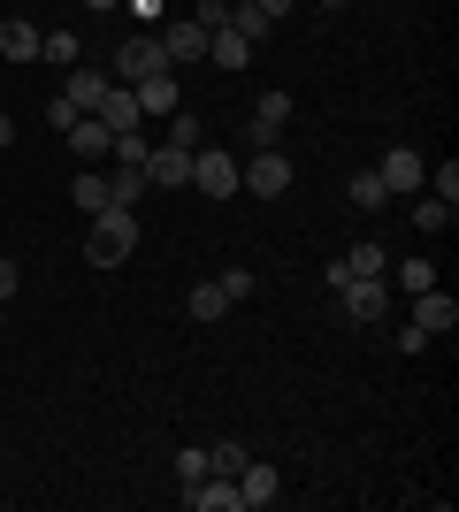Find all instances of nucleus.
<instances>
[{
	"label": "nucleus",
	"instance_id": "58836bf2",
	"mask_svg": "<svg viewBox=\"0 0 459 512\" xmlns=\"http://www.w3.org/2000/svg\"><path fill=\"white\" fill-rule=\"evenodd\" d=\"M0 169H8V153H0Z\"/></svg>",
	"mask_w": 459,
	"mask_h": 512
},
{
	"label": "nucleus",
	"instance_id": "1a4fd4ad",
	"mask_svg": "<svg viewBox=\"0 0 459 512\" xmlns=\"http://www.w3.org/2000/svg\"><path fill=\"white\" fill-rule=\"evenodd\" d=\"M375 176H383V192H421V176H429V161H421V153L414 146H391V153H383V169H375Z\"/></svg>",
	"mask_w": 459,
	"mask_h": 512
},
{
	"label": "nucleus",
	"instance_id": "2eb2a0df",
	"mask_svg": "<svg viewBox=\"0 0 459 512\" xmlns=\"http://www.w3.org/2000/svg\"><path fill=\"white\" fill-rule=\"evenodd\" d=\"M92 115H100L108 130H138V123H146V115H138V92H131V85H108V100L92 107Z\"/></svg>",
	"mask_w": 459,
	"mask_h": 512
},
{
	"label": "nucleus",
	"instance_id": "6ab92c4d",
	"mask_svg": "<svg viewBox=\"0 0 459 512\" xmlns=\"http://www.w3.org/2000/svg\"><path fill=\"white\" fill-rule=\"evenodd\" d=\"M345 199H352L360 214H375V207H383L391 192H383V176H375V169H352V176H345Z\"/></svg>",
	"mask_w": 459,
	"mask_h": 512
},
{
	"label": "nucleus",
	"instance_id": "ddd939ff",
	"mask_svg": "<svg viewBox=\"0 0 459 512\" xmlns=\"http://www.w3.org/2000/svg\"><path fill=\"white\" fill-rule=\"evenodd\" d=\"M131 92H138V115H176V69H153Z\"/></svg>",
	"mask_w": 459,
	"mask_h": 512
},
{
	"label": "nucleus",
	"instance_id": "b1692460",
	"mask_svg": "<svg viewBox=\"0 0 459 512\" xmlns=\"http://www.w3.org/2000/svg\"><path fill=\"white\" fill-rule=\"evenodd\" d=\"M138 192H146V176H138V169H115L108 176V199H115V207H138Z\"/></svg>",
	"mask_w": 459,
	"mask_h": 512
},
{
	"label": "nucleus",
	"instance_id": "393cba45",
	"mask_svg": "<svg viewBox=\"0 0 459 512\" xmlns=\"http://www.w3.org/2000/svg\"><path fill=\"white\" fill-rule=\"evenodd\" d=\"M421 184H429V192H437L444 207H459V161H444V169H429V176H421Z\"/></svg>",
	"mask_w": 459,
	"mask_h": 512
},
{
	"label": "nucleus",
	"instance_id": "473e14b6",
	"mask_svg": "<svg viewBox=\"0 0 459 512\" xmlns=\"http://www.w3.org/2000/svg\"><path fill=\"white\" fill-rule=\"evenodd\" d=\"M429 344H437V337H429V329H414V321L398 329V352H406V360H414V352H429Z\"/></svg>",
	"mask_w": 459,
	"mask_h": 512
},
{
	"label": "nucleus",
	"instance_id": "cd10ccee",
	"mask_svg": "<svg viewBox=\"0 0 459 512\" xmlns=\"http://www.w3.org/2000/svg\"><path fill=\"white\" fill-rule=\"evenodd\" d=\"M39 54H46V62H69V69H77V39H69V31H46Z\"/></svg>",
	"mask_w": 459,
	"mask_h": 512
},
{
	"label": "nucleus",
	"instance_id": "412c9836",
	"mask_svg": "<svg viewBox=\"0 0 459 512\" xmlns=\"http://www.w3.org/2000/svg\"><path fill=\"white\" fill-rule=\"evenodd\" d=\"M429 283H437V268H429V260H398V291H406V299H414V291H429Z\"/></svg>",
	"mask_w": 459,
	"mask_h": 512
},
{
	"label": "nucleus",
	"instance_id": "9b49d317",
	"mask_svg": "<svg viewBox=\"0 0 459 512\" xmlns=\"http://www.w3.org/2000/svg\"><path fill=\"white\" fill-rule=\"evenodd\" d=\"M62 138H69V153H77V161H108V146H115V130L100 123V115H77Z\"/></svg>",
	"mask_w": 459,
	"mask_h": 512
},
{
	"label": "nucleus",
	"instance_id": "aec40b11",
	"mask_svg": "<svg viewBox=\"0 0 459 512\" xmlns=\"http://www.w3.org/2000/svg\"><path fill=\"white\" fill-rule=\"evenodd\" d=\"M230 314V291H222V283H199L192 291V321H222Z\"/></svg>",
	"mask_w": 459,
	"mask_h": 512
},
{
	"label": "nucleus",
	"instance_id": "2f4dec72",
	"mask_svg": "<svg viewBox=\"0 0 459 512\" xmlns=\"http://www.w3.org/2000/svg\"><path fill=\"white\" fill-rule=\"evenodd\" d=\"M123 8H131V16H138V31H153V23L169 16V0H123Z\"/></svg>",
	"mask_w": 459,
	"mask_h": 512
},
{
	"label": "nucleus",
	"instance_id": "4be33fe9",
	"mask_svg": "<svg viewBox=\"0 0 459 512\" xmlns=\"http://www.w3.org/2000/svg\"><path fill=\"white\" fill-rule=\"evenodd\" d=\"M337 260H345V276H383V245H352Z\"/></svg>",
	"mask_w": 459,
	"mask_h": 512
},
{
	"label": "nucleus",
	"instance_id": "39448f33",
	"mask_svg": "<svg viewBox=\"0 0 459 512\" xmlns=\"http://www.w3.org/2000/svg\"><path fill=\"white\" fill-rule=\"evenodd\" d=\"M153 39H161L169 69H184V62H207V31H199L192 16H161V23H153Z\"/></svg>",
	"mask_w": 459,
	"mask_h": 512
},
{
	"label": "nucleus",
	"instance_id": "f3484780",
	"mask_svg": "<svg viewBox=\"0 0 459 512\" xmlns=\"http://www.w3.org/2000/svg\"><path fill=\"white\" fill-rule=\"evenodd\" d=\"M69 192H77V214H100V207H115V199H108V176L92 169V161H77V184H69Z\"/></svg>",
	"mask_w": 459,
	"mask_h": 512
},
{
	"label": "nucleus",
	"instance_id": "e433bc0d",
	"mask_svg": "<svg viewBox=\"0 0 459 512\" xmlns=\"http://www.w3.org/2000/svg\"><path fill=\"white\" fill-rule=\"evenodd\" d=\"M8 146H16V123H8V115H0V153H8Z\"/></svg>",
	"mask_w": 459,
	"mask_h": 512
},
{
	"label": "nucleus",
	"instance_id": "a211bd4d",
	"mask_svg": "<svg viewBox=\"0 0 459 512\" xmlns=\"http://www.w3.org/2000/svg\"><path fill=\"white\" fill-rule=\"evenodd\" d=\"M207 62H215V69H245V62H253V39H238V31H207Z\"/></svg>",
	"mask_w": 459,
	"mask_h": 512
},
{
	"label": "nucleus",
	"instance_id": "c85d7f7f",
	"mask_svg": "<svg viewBox=\"0 0 459 512\" xmlns=\"http://www.w3.org/2000/svg\"><path fill=\"white\" fill-rule=\"evenodd\" d=\"M222 291H230V306H245V299H253V268H222Z\"/></svg>",
	"mask_w": 459,
	"mask_h": 512
},
{
	"label": "nucleus",
	"instance_id": "0eeeda50",
	"mask_svg": "<svg viewBox=\"0 0 459 512\" xmlns=\"http://www.w3.org/2000/svg\"><path fill=\"white\" fill-rule=\"evenodd\" d=\"M276 497H284V474L268 467V459H245V467H238V505L245 512H268Z\"/></svg>",
	"mask_w": 459,
	"mask_h": 512
},
{
	"label": "nucleus",
	"instance_id": "6e6552de",
	"mask_svg": "<svg viewBox=\"0 0 459 512\" xmlns=\"http://www.w3.org/2000/svg\"><path fill=\"white\" fill-rule=\"evenodd\" d=\"M414 329L452 337V329H459V299H452V291H437V283H429V291H414Z\"/></svg>",
	"mask_w": 459,
	"mask_h": 512
},
{
	"label": "nucleus",
	"instance_id": "bb28decb",
	"mask_svg": "<svg viewBox=\"0 0 459 512\" xmlns=\"http://www.w3.org/2000/svg\"><path fill=\"white\" fill-rule=\"evenodd\" d=\"M452 214H459V207H444V199L429 192V199L414 207V222H421V230H452Z\"/></svg>",
	"mask_w": 459,
	"mask_h": 512
},
{
	"label": "nucleus",
	"instance_id": "4468645a",
	"mask_svg": "<svg viewBox=\"0 0 459 512\" xmlns=\"http://www.w3.org/2000/svg\"><path fill=\"white\" fill-rule=\"evenodd\" d=\"M108 85H115L108 69H69V85H62V100H69V107H85V115H92V107L108 100Z\"/></svg>",
	"mask_w": 459,
	"mask_h": 512
},
{
	"label": "nucleus",
	"instance_id": "5701e85b",
	"mask_svg": "<svg viewBox=\"0 0 459 512\" xmlns=\"http://www.w3.org/2000/svg\"><path fill=\"white\" fill-rule=\"evenodd\" d=\"M199 474H215V459H207V444H184L176 451V482H199Z\"/></svg>",
	"mask_w": 459,
	"mask_h": 512
},
{
	"label": "nucleus",
	"instance_id": "c9c22d12",
	"mask_svg": "<svg viewBox=\"0 0 459 512\" xmlns=\"http://www.w3.org/2000/svg\"><path fill=\"white\" fill-rule=\"evenodd\" d=\"M16 299V260H0V306Z\"/></svg>",
	"mask_w": 459,
	"mask_h": 512
},
{
	"label": "nucleus",
	"instance_id": "4c0bfd02",
	"mask_svg": "<svg viewBox=\"0 0 459 512\" xmlns=\"http://www.w3.org/2000/svg\"><path fill=\"white\" fill-rule=\"evenodd\" d=\"M85 8H123V0H85Z\"/></svg>",
	"mask_w": 459,
	"mask_h": 512
},
{
	"label": "nucleus",
	"instance_id": "f8f14e48",
	"mask_svg": "<svg viewBox=\"0 0 459 512\" xmlns=\"http://www.w3.org/2000/svg\"><path fill=\"white\" fill-rule=\"evenodd\" d=\"M284 123H291V92H261V107H253V146H276L284 138Z\"/></svg>",
	"mask_w": 459,
	"mask_h": 512
},
{
	"label": "nucleus",
	"instance_id": "f257e3e1",
	"mask_svg": "<svg viewBox=\"0 0 459 512\" xmlns=\"http://www.w3.org/2000/svg\"><path fill=\"white\" fill-rule=\"evenodd\" d=\"M131 245H138V207H100L92 214V245H85L92 268H123Z\"/></svg>",
	"mask_w": 459,
	"mask_h": 512
},
{
	"label": "nucleus",
	"instance_id": "ea45409f",
	"mask_svg": "<svg viewBox=\"0 0 459 512\" xmlns=\"http://www.w3.org/2000/svg\"><path fill=\"white\" fill-rule=\"evenodd\" d=\"M337 8H345V0H337Z\"/></svg>",
	"mask_w": 459,
	"mask_h": 512
},
{
	"label": "nucleus",
	"instance_id": "72a5a7b5",
	"mask_svg": "<svg viewBox=\"0 0 459 512\" xmlns=\"http://www.w3.org/2000/svg\"><path fill=\"white\" fill-rule=\"evenodd\" d=\"M77 115H85V107H69L62 92H54V100H46V123H54V130H69V123H77Z\"/></svg>",
	"mask_w": 459,
	"mask_h": 512
},
{
	"label": "nucleus",
	"instance_id": "7c9ffc66",
	"mask_svg": "<svg viewBox=\"0 0 459 512\" xmlns=\"http://www.w3.org/2000/svg\"><path fill=\"white\" fill-rule=\"evenodd\" d=\"M207 459H215V474H238L245 467V444H207Z\"/></svg>",
	"mask_w": 459,
	"mask_h": 512
},
{
	"label": "nucleus",
	"instance_id": "9d476101",
	"mask_svg": "<svg viewBox=\"0 0 459 512\" xmlns=\"http://www.w3.org/2000/svg\"><path fill=\"white\" fill-rule=\"evenodd\" d=\"M146 184H161V192H176V184H192V153H176V146H146Z\"/></svg>",
	"mask_w": 459,
	"mask_h": 512
},
{
	"label": "nucleus",
	"instance_id": "a878e982",
	"mask_svg": "<svg viewBox=\"0 0 459 512\" xmlns=\"http://www.w3.org/2000/svg\"><path fill=\"white\" fill-rule=\"evenodd\" d=\"M230 8H238V0H199L192 23H199V31H230Z\"/></svg>",
	"mask_w": 459,
	"mask_h": 512
},
{
	"label": "nucleus",
	"instance_id": "7ed1b4c3",
	"mask_svg": "<svg viewBox=\"0 0 459 512\" xmlns=\"http://www.w3.org/2000/svg\"><path fill=\"white\" fill-rule=\"evenodd\" d=\"M153 69H169V54H161V39H153V31H131V39L115 46L108 77H115V85H138V77H153Z\"/></svg>",
	"mask_w": 459,
	"mask_h": 512
},
{
	"label": "nucleus",
	"instance_id": "20e7f679",
	"mask_svg": "<svg viewBox=\"0 0 459 512\" xmlns=\"http://www.w3.org/2000/svg\"><path fill=\"white\" fill-rule=\"evenodd\" d=\"M238 192L284 199V192H291V153H284V146H253V169H238Z\"/></svg>",
	"mask_w": 459,
	"mask_h": 512
},
{
	"label": "nucleus",
	"instance_id": "423d86ee",
	"mask_svg": "<svg viewBox=\"0 0 459 512\" xmlns=\"http://www.w3.org/2000/svg\"><path fill=\"white\" fill-rule=\"evenodd\" d=\"M192 184H199L207 199H230V192H238V161H230L222 146H199V153H192Z\"/></svg>",
	"mask_w": 459,
	"mask_h": 512
},
{
	"label": "nucleus",
	"instance_id": "c756f323",
	"mask_svg": "<svg viewBox=\"0 0 459 512\" xmlns=\"http://www.w3.org/2000/svg\"><path fill=\"white\" fill-rule=\"evenodd\" d=\"M169 146L176 153H199V123H192V115H169Z\"/></svg>",
	"mask_w": 459,
	"mask_h": 512
},
{
	"label": "nucleus",
	"instance_id": "f704fd0d",
	"mask_svg": "<svg viewBox=\"0 0 459 512\" xmlns=\"http://www.w3.org/2000/svg\"><path fill=\"white\" fill-rule=\"evenodd\" d=\"M253 8H261V16H268V23H284V16H291V8H299V0H253Z\"/></svg>",
	"mask_w": 459,
	"mask_h": 512
},
{
	"label": "nucleus",
	"instance_id": "dca6fc26",
	"mask_svg": "<svg viewBox=\"0 0 459 512\" xmlns=\"http://www.w3.org/2000/svg\"><path fill=\"white\" fill-rule=\"evenodd\" d=\"M39 23H23V16H0V54H8V62H31V54H39Z\"/></svg>",
	"mask_w": 459,
	"mask_h": 512
},
{
	"label": "nucleus",
	"instance_id": "f03ea898",
	"mask_svg": "<svg viewBox=\"0 0 459 512\" xmlns=\"http://www.w3.org/2000/svg\"><path fill=\"white\" fill-rule=\"evenodd\" d=\"M337 314L360 321V329H375V321L391 314V291H383V276H345V283H337Z\"/></svg>",
	"mask_w": 459,
	"mask_h": 512
}]
</instances>
